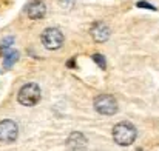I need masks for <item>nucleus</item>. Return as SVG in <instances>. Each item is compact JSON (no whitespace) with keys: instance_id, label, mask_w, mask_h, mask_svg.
Segmentation results:
<instances>
[{"instance_id":"11","label":"nucleus","mask_w":159,"mask_h":151,"mask_svg":"<svg viewBox=\"0 0 159 151\" xmlns=\"http://www.w3.org/2000/svg\"><path fill=\"white\" fill-rule=\"evenodd\" d=\"M12 42H14V37H6L0 42V48H9L12 45Z\"/></svg>"},{"instance_id":"10","label":"nucleus","mask_w":159,"mask_h":151,"mask_svg":"<svg viewBox=\"0 0 159 151\" xmlns=\"http://www.w3.org/2000/svg\"><path fill=\"white\" fill-rule=\"evenodd\" d=\"M93 60H94V62H96V63H98V65L102 68V69L107 66V65H105V59H104V56H101V54H94V56H93Z\"/></svg>"},{"instance_id":"7","label":"nucleus","mask_w":159,"mask_h":151,"mask_svg":"<svg viewBox=\"0 0 159 151\" xmlns=\"http://www.w3.org/2000/svg\"><path fill=\"white\" fill-rule=\"evenodd\" d=\"M90 33H91V37H93L96 42H107L108 37H110V28L107 26L104 22H96V23H93Z\"/></svg>"},{"instance_id":"6","label":"nucleus","mask_w":159,"mask_h":151,"mask_svg":"<svg viewBox=\"0 0 159 151\" xmlns=\"http://www.w3.org/2000/svg\"><path fill=\"white\" fill-rule=\"evenodd\" d=\"M25 12L28 14L30 19L39 20V19H43V17H45V14H47V6H45V3L40 2V0H31V2L26 5Z\"/></svg>"},{"instance_id":"12","label":"nucleus","mask_w":159,"mask_h":151,"mask_svg":"<svg viewBox=\"0 0 159 151\" xmlns=\"http://www.w3.org/2000/svg\"><path fill=\"white\" fill-rule=\"evenodd\" d=\"M138 6H139V8H147V9H156L153 5H150V3H147V2H144V0H142V2H138Z\"/></svg>"},{"instance_id":"3","label":"nucleus","mask_w":159,"mask_h":151,"mask_svg":"<svg viewBox=\"0 0 159 151\" xmlns=\"http://www.w3.org/2000/svg\"><path fill=\"white\" fill-rule=\"evenodd\" d=\"M94 109L99 114L113 116L117 113V100L111 94H101L94 99Z\"/></svg>"},{"instance_id":"9","label":"nucleus","mask_w":159,"mask_h":151,"mask_svg":"<svg viewBox=\"0 0 159 151\" xmlns=\"http://www.w3.org/2000/svg\"><path fill=\"white\" fill-rule=\"evenodd\" d=\"M17 59H19V52H17V51H9V52H6L5 57H3V66H5V68L12 66V65L17 62Z\"/></svg>"},{"instance_id":"4","label":"nucleus","mask_w":159,"mask_h":151,"mask_svg":"<svg viewBox=\"0 0 159 151\" xmlns=\"http://www.w3.org/2000/svg\"><path fill=\"white\" fill-rule=\"evenodd\" d=\"M42 43L47 50H59L63 45V34L59 28H47L42 33Z\"/></svg>"},{"instance_id":"2","label":"nucleus","mask_w":159,"mask_h":151,"mask_svg":"<svg viewBox=\"0 0 159 151\" xmlns=\"http://www.w3.org/2000/svg\"><path fill=\"white\" fill-rule=\"evenodd\" d=\"M19 102L23 106H34L37 102L40 100V88L37 83H26L20 88L19 96H17Z\"/></svg>"},{"instance_id":"5","label":"nucleus","mask_w":159,"mask_h":151,"mask_svg":"<svg viewBox=\"0 0 159 151\" xmlns=\"http://www.w3.org/2000/svg\"><path fill=\"white\" fill-rule=\"evenodd\" d=\"M19 136V127L12 120H2L0 122V142L11 144Z\"/></svg>"},{"instance_id":"8","label":"nucleus","mask_w":159,"mask_h":151,"mask_svg":"<svg viewBox=\"0 0 159 151\" xmlns=\"http://www.w3.org/2000/svg\"><path fill=\"white\" fill-rule=\"evenodd\" d=\"M66 145H68V148L71 151H80L87 147V139H85V136L82 133L74 131V133L70 134V137L66 140Z\"/></svg>"},{"instance_id":"1","label":"nucleus","mask_w":159,"mask_h":151,"mask_svg":"<svg viewBox=\"0 0 159 151\" xmlns=\"http://www.w3.org/2000/svg\"><path fill=\"white\" fill-rule=\"evenodd\" d=\"M138 131L130 122H120L113 128V139L120 147H128L136 140Z\"/></svg>"}]
</instances>
